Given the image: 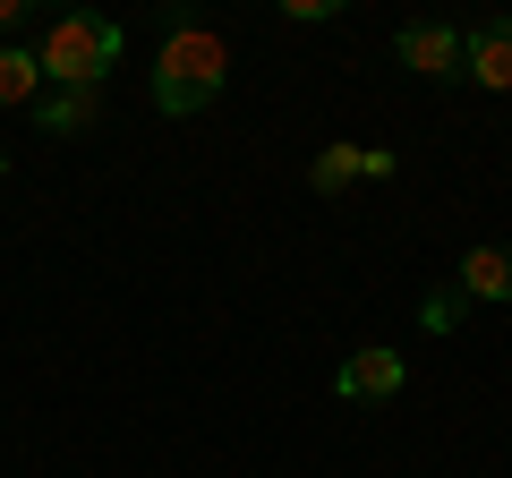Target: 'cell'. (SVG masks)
I'll use <instances>...</instances> for the list:
<instances>
[{
    "instance_id": "6da1fadb",
    "label": "cell",
    "mask_w": 512,
    "mask_h": 478,
    "mask_svg": "<svg viewBox=\"0 0 512 478\" xmlns=\"http://www.w3.org/2000/svg\"><path fill=\"white\" fill-rule=\"evenodd\" d=\"M222 77H231V52H222L214 26H171L163 60H154V111H163V120H197L222 94Z\"/></svg>"
},
{
    "instance_id": "7a4b0ae2",
    "label": "cell",
    "mask_w": 512,
    "mask_h": 478,
    "mask_svg": "<svg viewBox=\"0 0 512 478\" xmlns=\"http://www.w3.org/2000/svg\"><path fill=\"white\" fill-rule=\"evenodd\" d=\"M35 69H43V86H103L120 69V18H103V9L52 18L35 43Z\"/></svg>"
},
{
    "instance_id": "3957f363",
    "label": "cell",
    "mask_w": 512,
    "mask_h": 478,
    "mask_svg": "<svg viewBox=\"0 0 512 478\" xmlns=\"http://www.w3.org/2000/svg\"><path fill=\"white\" fill-rule=\"evenodd\" d=\"M402 385H410V359L393 342H367V350H350L342 368H333V393H342V402H393Z\"/></svg>"
},
{
    "instance_id": "277c9868",
    "label": "cell",
    "mask_w": 512,
    "mask_h": 478,
    "mask_svg": "<svg viewBox=\"0 0 512 478\" xmlns=\"http://www.w3.org/2000/svg\"><path fill=\"white\" fill-rule=\"evenodd\" d=\"M393 52H402V69H419V77H470V35H461V26H436V18H419V26H402V43H393Z\"/></svg>"
},
{
    "instance_id": "5b68a950",
    "label": "cell",
    "mask_w": 512,
    "mask_h": 478,
    "mask_svg": "<svg viewBox=\"0 0 512 478\" xmlns=\"http://www.w3.org/2000/svg\"><path fill=\"white\" fill-rule=\"evenodd\" d=\"M94 120H103V86H43V103H35L43 137H86Z\"/></svg>"
},
{
    "instance_id": "8992f818",
    "label": "cell",
    "mask_w": 512,
    "mask_h": 478,
    "mask_svg": "<svg viewBox=\"0 0 512 478\" xmlns=\"http://www.w3.org/2000/svg\"><path fill=\"white\" fill-rule=\"evenodd\" d=\"M470 86H487V94H512V18H487V26H470Z\"/></svg>"
},
{
    "instance_id": "52a82bcc",
    "label": "cell",
    "mask_w": 512,
    "mask_h": 478,
    "mask_svg": "<svg viewBox=\"0 0 512 478\" xmlns=\"http://www.w3.org/2000/svg\"><path fill=\"white\" fill-rule=\"evenodd\" d=\"M461 299H512V248H470L461 257Z\"/></svg>"
},
{
    "instance_id": "ba28073f",
    "label": "cell",
    "mask_w": 512,
    "mask_h": 478,
    "mask_svg": "<svg viewBox=\"0 0 512 478\" xmlns=\"http://www.w3.org/2000/svg\"><path fill=\"white\" fill-rule=\"evenodd\" d=\"M35 103H43V69H35V52L0 43V111H35Z\"/></svg>"
},
{
    "instance_id": "9c48e42d",
    "label": "cell",
    "mask_w": 512,
    "mask_h": 478,
    "mask_svg": "<svg viewBox=\"0 0 512 478\" xmlns=\"http://www.w3.org/2000/svg\"><path fill=\"white\" fill-rule=\"evenodd\" d=\"M308 180L325 188V197H333V188H350V180H359V146H325V154L308 163Z\"/></svg>"
},
{
    "instance_id": "30bf717a",
    "label": "cell",
    "mask_w": 512,
    "mask_h": 478,
    "mask_svg": "<svg viewBox=\"0 0 512 478\" xmlns=\"http://www.w3.org/2000/svg\"><path fill=\"white\" fill-rule=\"evenodd\" d=\"M453 316H461V291H427V299H419V325H436V333H444Z\"/></svg>"
},
{
    "instance_id": "8fae6325",
    "label": "cell",
    "mask_w": 512,
    "mask_h": 478,
    "mask_svg": "<svg viewBox=\"0 0 512 478\" xmlns=\"http://www.w3.org/2000/svg\"><path fill=\"white\" fill-rule=\"evenodd\" d=\"M9 26H18V0H0V35H9Z\"/></svg>"
},
{
    "instance_id": "7c38bea8",
    "label": "cell",
    "mask_w": 512,
    "mask_h": 478,
    "mask_svg": "<svg viewBox=\"0 0 512 478\" xmlns=\"http://www.w3.org/2000/svg\"><path fill=\"white\" fill-rule=\"evenodd\" d=\"M0 180H9V154H0Z\"/></svg>"
}]
</instances>
